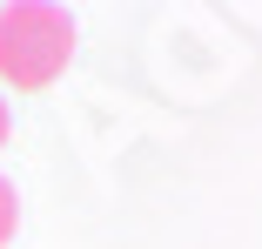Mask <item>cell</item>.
I'll return each mask as SVG.
<instances>
[{"label":"cell","mask_w":262,"mask_h":249,"mask_svg":"<svg viewBox=\"0 0 262 249\" xmlns=\"http://www.w3.org/2000/svg\"><path fill=\"white\" fill-rule=\"evenodd\" d=\"M74 54V20L68 7H47V0H7L0 7V81L34 94V88H54L68 74Z\"/></svg>","instance_id":"obj_1"},{"label":"cell","mask_w":262,"mask_h":249,"mask_svg":"<svg viewBox=\"0 0 262 249\" xmlns=\"http://www.w3.org/2000/svg\"><path fill=\"white\" fill-rule=\"evenodd\" d=\"M14 229H20V195H14V182H0V249L14 242Z\"/></svg>","instance_id":"obj_2"},{"label":"cell","mask_w":262,"mask_h":249,"mask_svg":"<svg viewBox=\"0 0 262 249\" xmlns=\"http://www.w3.org/2000/svg\"><path fill=\"white\" fill-rule=\"evenodd\" d=\"M7 128H14V115H7V94H0V148H7Z\"/></svg>","instance_id":"obj_3"}]
</instances>
